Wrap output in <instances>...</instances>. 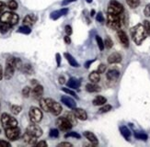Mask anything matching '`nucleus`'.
<instances>
[{
  "mask_svg": "<svg viewBox=\"0 0 150 147\" xmlns=\"http://www.w3.org/2000/svg\"><path fill=\"white\" fill-rule=\"evenodd\" d=\"M88 78L89 80L92 82V83H99L100 79V73L98 72V71H93V72H91L88 75Z\"/></svg>",
  "mask_w": 150,
  "mask_h": 147,
  "instance_id": "nucleus-26",
  "label": "nucleus"
},
{
  "mask_svg": "<svg viewBox=\"0 0 150 147\" xmlns=\"http://www.w3.org/2000/svg\"><path fill=\"white\" fill-rule=\"evenodd\" d=\"M64 31H66V33L67 35H71L73 32V30H72V28H71V26H69V25H67L66 28H64Z\"/></svg>",
  "mask_w": 150,
  "mask_h": 147,
  "instance_id": "nucleus-47",
  "label": "nucleus"
},
{
  "mask_svg": "<svg viewBox=\"0 0 150 147\" xmlns=\"http://www.w3.org/2000/svg\"><path fill=\"white\" fill-rule=\"evenodd\" d=\"M134 137L138 140H142V141H146L148 136L147 134H146L145 132H134Z\"/></svg>",
  "mask_w": 150,
  "mask_h": 147,
  "instance_id": "nucleus-33",
  "label": "nucleus"
},
{
  "mask_svg": "<svg viewBox=\"0 0 150 147\" xmlns=\"http://www.w3.org/2000/svg\"><path fill=\"white\" fill-rule=\"evenodd\" d=\"M104 46H105L107 49H110L113 46V41H112L110 37H107L105 41H104Z\"/></svg>",
  "mask_w": 150,
  "mask_h": 147,
  "instance_id": "nucleus-36",
  "label": "nucleus"
},
{
  "mask_svg": "<svg viewBox=\"0 0 150 147\" xmlns=\"http://www.w3.org/2000/svg\"><path fill=\"white\" fill-rule=\"evenodd\" d=\"M36 139L37 137L31 135V134L25 132V134L23 135V140L25 143H27L28 144H36Z\"/></svg>",
  "mask_w": 150,
  "mask_h": 147,
  "instance_id": "nucleus-22",
  "label": "nucleus"
},
{
  "mask_svg": "<svg viewBox=\"0 0 150 147\" xmlns=\"http://www.w3.org/2000/svg\"><path fill=\"white\" fill-rule=\"evenodd\" d=\"M8 7L6 6V3H4V2H2V1H0V15H1L3 12L5 11V9H6V8Z\"/></svg>",
  "mask_w": 150,
  "mask_h": 147,
  "instance_id": "nucleus-48",
  "label": "nucleus"
},
{
  "mask_svg": "<svg viewBox=\"0 0 150 147\" xmlns=\"http://www.w3.org/2000/svg\"><path fill=\"white\" fill-rule=\"evenodd\" d=\"M106 69H107V66L104 65V63H101V65H99V67H98V70L97 71L99 72L100 74H103L104 72L106 71Z\"/></svg>",
  "mask_w": 150,
  "mask_h": 147,
  "instance_id": "nucleus-44",
  "label": "nucleus"
},
{
  "mask_svg": "<svg viewBox=\"0 0 150 147\" xmlns=\"http://www.w3.org/2000/svg\"><path fill=\"white\" fill-rule=\"evenodd\" d=\"M30 28L29 26H26V25H24V26H21L19 27L18 30V32L19 33H23V34H30Z\"/></svg>",
  "mask_w": 150,
  "mask_h": 147,
  "instance_id": "nucleus-32",
  "label": "nucleus"
},
{
  "mask_svg": "<svg viewBox=\"0 0 150 147\" xmlns=\"http://www.w3.org/2000/svg\"><path fill=\"white\" fill-rule=\"evenodd\" d=\"M117 36H118V39H119L120 42L122 43V45L125 48H128L129 47V39L125 31L122 30H117Z\"/></svg>",
  "mask_w": 150,
  "mask_h": 147,
  "instance_id": "nucleus-12",
  "label": "nucleus"
},
{
  "mask_svg": "<svg viewBox=\"0 0 150 147\" xmlns=\"http://www.w3.org/2000/svg\"><path fill=\"white\" fill-rule=\"evenodd\" d=\"M144 28L146 30V34L150 36V21H148V20L144 21Z\"/></svg>",
  "mask_w": 150,
  "mask_h": 147,
  "instance_id": "nucleus-43",
  "label": "nucleus"
},
{
  "mask_svg": "<svg viewBox=\"0 0 150 147\" xmlns=\"http://www.w3.org/2000/svg\"><path fill=\"white\" fill-rule=\"evenodd\" d=\"M107 12L110 14L119 15V14H122L125 12V8H123V6L118 1H116V0H110L108 4Z\"/></svg>",
  "mask_w": 150,
  "mask_h": 147,
  "instance_id": "nucleus-6",
  "label": "nucleus"
},
{
  "mask_svg": "<svg viewBox=\"0 0 150 147\" xmlns=\"http://www.w3.org/2000/svg\"><path fill=\"white\" fill-rule=\"evenodd\" d=\"M96 20L98 22H100V23H103L104 22V18H103V15L102 13H100V12H99L97 15H96Z\"/></svg>",
  "mask_w": 150,
  "mask_h": 147,
  "instance_id": "nucleus-45",
  "label": "nucleus"
},
{
  "mask_svg": "<svg viewBox=\"0 0 150 147\" xmlns=\"http://www.w3.org/2000/svg\"><path fill=\"white\" fill-rule=\"evenodd\" d=\"M6 132V136L8 139L10 141H16L19 135H21V129L17 126V127H11L8 128V129H5Z\"/></svg>",
  "mask_w": 150,
  "mask_h": 147,
  "instance_id": "nucleus-10",
  "label": "nucleus"
},
{
  "mask_svg": "<svg viewBox=\"0 0 150 147\" xmlns=\"http://www.w3.org/2000/svg\"><path fill=\"white\" fill-rule=\"evenodd\" d=\"M64 57H66V59L67 60V62L69 63V65H70L71 66H73V67H78V66H79V63H78L76 62V60L70 53H64Z\"/></svg>",
  "mask_w": 150,
  "mask_h": 147,
  "instance_id": "nucleus-23",
  "label": "nucleus"
},
{
  "mask_svg": "<svg viewBox=\"0 0 150 147\" xmlns=\"http://www.w3.org/2000/svg\"><path fill=\"white\" fill-rule=\"evenodd\" d=\"M125 15H123V13L119 15L108 13L107 15V25L108 27H110L112 30H122V26L125 25Z\"/></svg>",
  "mask_w": 150,
  "mask_h": 147,
  "instance_id": "nucleus-2",
  "label": "nucleus"
},
{
  "mask_svg": "<svg viewBox=\"0 0 150 147\" xmlns=\"http://www.w3.org/2000/svg\"><path fill=\"white\" fill-rule=\"evenodd\" d=\"M84 136L86 137L93 145H98V144H99V141H98V138H97V136L95 135L93 132H88V131L85 132H84Z\"/></svg>",
  "mask_w": 150,
  "mask_h": 147,
  "instance_id": "nucleus-18",
  "label": "nucleus"
},
{
  "mask_svg": "<svg viewBox=\"0 0 150 147\" xmlns=\"http://www.w3.org/2000/svg\"><path fill=\"white\" fill-rule=\"evenodd\" d=\"M62 90L64 91V92H66L67 94H69V95H71V96H73L74 98H77V96H76V94L73 91V90H71V89H69V88H67V87H63L62 88Z\"/></svg>",
  "mask_w": 150,
  "mask_h": 147,
  "instance_id": "nucleus-42",
  "label": "nucleus"
},
{
  "mask_svg": "<svg viewBox=\"0 0 150 147\" xmlns=\"http://www.w3.org/2000/svg\"><path fill=\"white\" fill-rule=\"evenodd\" d=\"M119 75H120V73L118 70H116V69H110L109 70V71L107 72L106 74V77L109 81H115L118 79L119 77Z\"/></svg>",
  "mask_w": 150,
  "mask_h": 147,
  "instance_id": "nucleus-17",
  "label": "nucleus"
},
{
  "mask_svg": "<svg viewBox=\"0 0 150 147\" xmlns=\"http://www.w3.org/2000/svg\"><path fill=\"white\" fill-rule=\"evenodd\" d=\"M0 147H10V143H8L3 140H0Z\"/></svg>",
  "mask_w": 150,
  "mask_h": 147,
  "instance_id": "nucleus-49",
  "label": "nucleus"
},
{
  "mask_svg": "<svg viewBox=\"0 0 150 147\" xmlns=\"http://www.w3.org/2000/svg\"><path fill=\"white\" fill-rule=\"evenodd\" d=\"M16 70V66H15V57H9L6 60V67H5V72H4V77L6 79H10L13 75H14V72Z\"/></svg>",
  "mask_w": 150,
  "mask_h": 147,
  "instance_id": "nucleus-5",
  "label": "nucleus"
},
{
  "mask_svg": "<svg viewBox=\"0 0 150 147\" xmlns=\"http://www.w3.org/2000/svg\"><path fill=\"white\" fill-rule=\"evenodd\" d=\"M30 93H31V89H30V87H25L22 89V95H23V97H25V98H28Z\"/></svg>",
  "mask_w": 150,
  "mask_h": 147,
  "instance_id": "nucleus-39",
  "label": "nucleus"
},
{
  "mask_svg": "<svg viewBox=\"0 0 150 147\" xmlns=\"http://www.w3.org/2000/svg\"><path fill=\"white\" fill-rule=\"evenodd\" d=\"M4 76V73H3V68H2V65H0V80L3 78Z\"/></svg>",
  "mask_w": 150,
  "mask_h": 147,
  "instance_id": "nucleus-57",
  "label": "nucleus"
},
{
  "mask_svg": "<svg viewBox=\"0 0 150 147\" xmlns=\"http://www.w3.org/2000/svg\"><path fill=\"white\" fill-rule=\"evenodd\" d=\"M31 94H32V97L36 99H41L42 95H43V87L41 85H35L34 87L32 88L31 90Z\"/></svg>",
  "mask_w": 150,
  "mask_h": 147,
  "instance_id": "nucleus-13",
  "label": "nucleus"
},
{
  "mask_svg": "<svg viewBox=\"0 0 150 147\" xmlns=\"http://www.w3.org/2000/svg\"><path fill=\"white\" fill-rule=\"evenodd\" d=\"M49 135L52 138H57L58 136H59V131H58L57 129H52L49 132Z\"/></svg>",
  "mask_w": 150,
  "mask_h": 147,
  "instance_id": "nucleus-41",
  "label": "nucleus"
},
{
  "mask_svg": "<svg viewBox=\"0 0 150 147\" xmlns=\"http://www.w3.org/2000/svg\"><path fill=\"white\" fill-rule=\"evenodd\" d=\"M56 125L63 132H67V131L71 130V128L73 126V124L70 122L69 120L66 116L58 118L56 120Z\"/></svg>",
  "mask_w": 150,
  "mask_h": 147,
  "instance_id": "nucleus-9",
  "label": "nucleus"
},
{
  "mask_svg": "<svg viewBox=\"0 0 150 147\" xmlns=\"http://www.w3.org/2000/svg\"><path fill=\"white\" fill-rule=\"evenodd\" d=\"M144 14L146 17L149 18L150 17V4H147L146 7H145V9H144Z\"/></svg>",
  "mask_w": 150,
  "mask_h": 147,
  "instance_id": "nucleus-46",
  "label": "nucleus"
},
{
  "mask_svg": "<svg viewBox=\"0 0 150 147\" xmlns=\"http://www.w3.org/2000/svg\"><path fill=\"white\" fill-rule=\"evenodd\" d=\"M75 116L80 120H88V114L86 112V110H84L83 108H74L73 111H72Z\"/></svg>",
  "mask_w": 150,
  "mask_h": 147,
  "instance_id": "nucleus-14",
  "label": "nucleus"
},
{
  "mask_svg": "<svg viewBox=\"0 0 150 147\" xmlns=\"http://www.w3.org/2000/svg\"><path fill=\"white\" fill-rule=\"evenodd\" d=\"M6 6H8V8L10 10H16L18 8V3L15 1V0H9L8 4H6Z\"/></svg>",
  "mask_w": 150,
  "mask_h": 147,
  "instance_id": "nucleus-35",
  "label": "nucleus"
},
{
  "mask_svg": "<svg viewBox=\"0 0 150 147\" xmlns=\"http://www.w3.org/2000/svg\"><path fill=\"white\" fill-rule=\"evenodd\" d=\"M61 101H62V103H64L69 108H72L73 110L74 108H76V101L73 98H71L70 97H67V96H63L61 98Z\"/></svg>",
  "mask_w": 150,
  "mask_h": 147,
  "instance_id": "nucleus-16",
  "label": "nucleus"
},
{
  "mask_svg": "<svg viewBox=\"0 0 150 147\" xmlns=\"http://www.w3.org/2000/svg\"><path fill=\"white\" fill-rule=\"evenodd\" d=\"M29 116L31 120V122L39 123L42 119V112L37 107H31L29 111Z\"/></svg>",
  "mask_w": 150,
  "mask_h": 147,
  "instance_id": "nucleus-8",
  "label": "nucleus"
},
{
  "mask_svg": "<svg viewBox=\"0 0 150 147\" xmlns=\"http://www.w3.org/2000/svg\"><path fill=\"white\" fill-rule=\"evenodd\" d=\"M131 36L134 43L137 44V45H140L146 40V38L147 36L146 30L144 28V25L137 24L134 27H133L131 29Z\"/></svg>",
  "mask_w": 150,
  "mask_h": 147,
  "instance_id": "nucleus-3",
  "label": "nucleus"
},
{
  "mask_svg": "<svg viewBox=\"0 0 150 147\" xmlns=\"http://www.w3.org/2000/svg\"><path fill=\"white\" fill-rule=\"evenodd\" d=\"M55 57H56V62H57V66L59 67L60 65H61V55H60V53H56V55H55Z\"/></svg>",
  "mask_w": 150,
  "mask_h": 147,
  "instance_id": "nucleus-51",
  "label": "nucleus"
},
{
  "mask_svg": "<svg viewBox=\"0 0 150 147\" xmlns=\"http://www.w3.org/2000/svg\"><path fill=\"white\" fill-rule=\"evenodd\" d=\"M76 0H64V1L62 2V6H66L69 3H72V2H75Z\"/></svg>",
  "mask_w": 150,
  "mask_h": 147,
  "instance_id": "nucleus-55",
  "label": "nucleus"
},
{
  "mask_svg": "<svg viewBox=\"0 0 150 147\" xmlns=\"http://www.w3.org/2000/svg\"><path fill=\"white\" fill-rule=\"evenodd\" d=\"M58 80H59V84H61V85H63V84H64V83H66V79H64V76H60Z\"/></svg>",
  "mask_w": 150,
  "mask_h": 147,
  "instance_id": "nucleus-56",
  "label": "nucleus"
},
{
  "mask_svg": "<svg viewBox=\"0 0 150 147\" xmlns=\"http://www.w3.org/2000/svg\"><path fill=\"white\" fill-rule=\"evenodd\" d=\"M67 87L71 89H78L80 87V81L75 77H71L67 82Z\"/></svg>",
  "mask_w": 150,
  "mask_h": 147,
  "instance_id": "nucleus-20",
  "label": "nucleus"
},
{
  "mask_svg": "<svg viewBox=\"0 0 150 147\" xmlns=\"http://www.w3.org/2000/svg\"><path fill=\"white\" fill-rule=\"evenodd\" d=\"M40 107L42 110L46 112H52L54 116L60 115L63 110L62 106L58 103V102L54 101L52 98H41Z\"/></svg>",
  "mask_w": 150,
  "mask_h": 147,
  "instance_id": "nucleus-1",
  "label": "nucleus"
},
{
  "mask_svg": "<svg viewBox=\"0 0 150 147\" xmlns=\"http://www.w3.org/2000/svg\"><path fill=\"white\" fill-rule=\"evenodd\" d=\"M59 147H72V143H61L58 144Z\"/></svg>",
  "mask_w": 150,
  "mask_h": 147,
  "instance_id": "nucleus-52",
  "label": "nucleus"
},
{
  "mask_svg": "<svg viewBox=\"0 0 150 147\" xmlns=\"http://www.w3.org/2000/svg\"><path fill=\"white\" fill-rule=\"evenodd\" d=\"M125 1L131 8H136L140 5V0H125Z\"/></svg>",
  "mask_w": 150,
  "mask_h": 147,
  "instance_id": "nucleus-30",
  "label": "nucleus"
},
{
  "mask_svg": "<svg viewBox=\"0 0 150 147\" xmlns=\"http://www.w3.org/2000/svg\"><path fill=\"white\" fill-rule=\"evenodd\" d=\"M21 70L27 75H32V73H33V68H32V66L30 65H29V63L28 65H23Z\"/></svg>",
  "mask_w": 150,
  "mask_h": 147,
  "instance_id": "nucleus-31",
  "label": "nucleus"
},
{
  "mask_svg": "<svg viewBox=\"0 0 150 147\" xmlns=\"http://www.w3.org/2000/svg\"><path fill=\"white\" fill-rule=\"evenodd\" d=\"M21 110H22V108L21 106H18V105H12L10 107V110H11V112L14 115L19 114V113H21Z\"/></svg>",
  "mask_w": 150,
  "mask_h": 147,
  "instance_id": "nucleus-34",
  "label": "nucleus"
},
{
  "mask_svg": "<svg viewBox=\"0 0 150 147\" xmlns=\"http://www.w3.org/2000/svg\"><path fill=\"white\" fill-rule=\"evenodd\" d=\"M107 102V98H104L103 96H97V97L93 99L92 104L94 106H101L104 105Z\"/></svg>",
  "mask_w": 150,
  "mask_h": 147,
  "instance_id": "nucleus-25",
  "label": "nucleus"
},
{
  "mask_svg": "<svg viewBox=\"0 0 150 147\" xmlns=\"http://www.w3.org/2000/svg\"><path fill=\"white\" fill-rule=\"evenodd\" d=\"M95 13H96V12H95V10H94V9H92V10H91V12H90V14H91V16H92V17L94 16V14H95Z\"/></svg>",
  "mask_w": 150,
  "mask_h": 147,
  "instance_id": "nucleus-58",
  "label": "nucleus"
},
{
  "mask_svg": "<svg viewBox=\"0 0 150 147\" xmlns=\"http://www.w3.org/2000/svg\"><path fill=\"white\" fill-rule=\"evenodd\" d=\"M35 145L38 147H47V143L45 142V141H41V142L37 143Z\"/></svg>",
  "mask_w": 150,
  "mask_h": 147,
  "instance_id": "nucleus-50",
  "label": "nucleus"
},
{
  "mask_svg": "<svg viewBox=\"0 0 150 147\" xmlns=\"http://www.w3.org/2000/svg\"><path fill=\"white\" fill-rule=\"evenodd\" d=\"M68 13V9L67 8H61L59 10H56V11H54V12H52L50 17L52 20H58L59 18H61L62 16H64V15H67Z\"/></svg>",
  "mask_w": 150,
  "mask_h": 147,
  "instance_id": "nucleus-15",
  "label": "nucleus"
},
{
  "mask_svg": "<svg viewBox=\"0 0 150 147\" xmlns=\"http://www.w3.org/2000/svg\"><path fill=\"white\" fill-rule=\"evenodd\" d=\"M95 62V59H93V60H90V61H88V62H86L85 63V67L86 68H89V66H90V65L92 63H94Z\"/></svg>",
  "mask_w": 150,
  "mask_h": 147,
  "instance_id": "nucleus-53",
  "label": "nucleus"
},
{
  "mask_svg": "<svg viewBox=\"0 0 150 147\" xmlns=\"http://www.w3.org/2000/svg\"><path fill=\"white\" fill-rule=\"evenodd\" d=\"M68 120H69V121L71 123H72L73 125H76V122H77V118L75 116V114L73 113V112H67L66 113V115H64Z\"/></svg>",
  "mask_w": 150,
  "mask_h": 147,
  "instance_id": "nucleus-28",
  "label": "nucleus"
},
{
  "mask_svg": "<svg viewBox=\"0 0 150 147\" xmlns=\"http://www.w3.org/2000/svg\"><path fill=\"white\" fill-rule=\"evenodd\" d=\"M66 138H68V137H73V138H76V139H79L80 138V135L78 134L77 132H67L66 135H64Z\"/></svg>",
  "mask_w": 150,
  "mask_h": 147,
  "instance_id": "nucleus-40",
  "label": "nucleus"
},
{
  "mask_svg": "<svg viewBox=\"0 0 150 147\" xmlns=\"http://www.w3.org/2000/svg\"><path fill=\"white\" fill-rule=\"evenodd\" d=\"M1 124L5 129H8V128L11 127H17L18 120L8 113H3L1 115Z\"/></svg>",
  "mask_w": 150,
  "mask_h": 147,
  "instance_id": "nucleus-7",
  "label": "nucleus"
},
{
  "mask_svg": "<svg viewBox=\"0 0 150 147\" xmlns=\"http://www.w3.org/2000/svg\"><path fill=\"white\" fill-rule=\"evenodd\" d=\"M86 90L88 92L93 93V92H99L100 90V87L98 86L96 83H89V84L86 85Z\"/></svg>",
  "mask_w": 150,
  "mask_h": 147,
  "instance_id": "nucleus-24",
  "label": "nucleus"
},
{
  "mask_svg": "<svg viewBox=\"0 0 150 147\" xmlns=\"http://www.w3.org/2000/svg\"><path fill=\"white\" fill-rule=\"evenodd\" d=\"M120 132H121V134L125 138V140L129 141L130 137H131V132L128 129L126 126H121L120 127Z\"/></svg>",
  "mask_w": 150,
  "mask_h": 147,
  "instance_id": "nucleus-27",
  "label": "nucleus"
},
{
  "mask_svg": "<svg viewBox=\"0 0 150 147\" xmlns=\"http://www.w3.org/2000/svg\"><path fill=\"white\" fill-rule=\"evenodd\" d=\"M91 1H92V0H87V2H88V3H91Z\"/></svg>",
  "mask_w": 150,
  "mask_h": 147,
  "instance_id": "nucleus-59",
  "label": "nucleus"
},
{
  "mask_svg": "<svg viewBox=\"0 0 150 147\" xmlns=\"http://www.w3.org/2000/svg\"><path fill=\"white\" fill-rule=\"evenodd\" d=\"M112 106L110 105H104L103 107H101L100 110H99V113H106V112H108V111H110V110H112Z\"/></svg>",
  "mask_w": 150,
  "mask_h": 147,
  "instance_id": "nucleus-38",
  "label": "nucleus"
},
{
  "mask_svg": "<svg viewBox=\"0 0 150 147\" xmlns=\"http://www.w3.org/2000/svg\"><path fill=\"white\" fill-rule=\"evenodd\" d=\"M11 27H12V26H10L9 24L0 21V32H1V33H6V32H8V30H9Z\"/></svg>",
  "mask_w": 150,
  "mask_h": 147,
  "instance_id": "nucleus-29",
  "label": "nucleus"
},
{
  "mask_svg": "<svg viewBox=\"0 0 150 147\" xmlns=\"http://www.w3.org/2000/svg\"><path fill=\"white\" fill-rule=\"evenodd\" d=\"M122 61V55L118 53H113L108 57V63H118Z\"/></svg>",
  "mask_w": 150,
  "mask_h": 147,
  "instance_id": "nucleus-19",
  "label": "nucleus"
},
{
  "mask_svg": "<svg viewBox=\"0 0 150 147\" xmlns=\"http://www.w3.org/2000/svg\"><path fill=\"white\" fill-rule=\"evenodd\" d=\"M0 21L8 23L10 26H14V25H16L18 22V16L16 13H14V12H11V11L3 12V13L0 15Z\"/></svg>",
  "mask_w": 150,
  "mask_h": 147,
  "instance_id": "nucleus-4",
  "label": "nucleus"
},
{
  "mask_svg": "<svg viewBox=\"0 0 150 147\" xmlns=\"http://www.w3.org/2000/svg\"><path fill=\"white\" fill-rule=\"evenodd\" d=\"M35 22H36V17L34 15H27L23 20V24L29 27L34 25Z\"/></svg>",
  "mask_w": 150,
  "mask_h": 147,
  "instance_id": "nucleus-21",
  "label": "nucleus"
},
{
  "mask_svg": "<svg viewBox=\"0 0 150 147\" xmlns=\"http://www.w3.org/2000/svg\"><path fill=\"white\" fill-rule=\"evenodd\" d=\"M26 132H28L30 134H31V135H33L37 138L41 137L42 135V128L40 126L36 125V123L32 122L31 124H30L27 129H26Z\"/></svg>",
  "mask_w": 150,
  "mask_h": 147,
  "instance_id": "nucleus-11",
  "label": "nucleus"
},
{
  "mask_svg": "<svg viewBox=\"0 0 150 147\" xmlns=\"http://www.w3.org/2000/svg\"><path fill=\"white\" fill-rule=\"evenodd\" d=\"M64 42H66L67 44H70V43H71V39H70V37H69L68 35L64 36Z\"/></svg>",
  "mask_w": 150,
  "mask_h": 147,
  "instance_id": "nucleus-54",
  "label": "nucleus"
},
{
  "mask_svg": "<svg viewBox=\"0 0 150 147\" xmlns=\"http://www.w3.org/2000/svg\"><path fill=\"white\" fill-rule=\"evenodd\" d=\"M96 41H97V43H98V46H99V49L100 50V51H103V49H104V42H103V41H102V39L100 37V36H96Z\"/></svg>",
  "mask_w": 150,
  "mask_h": 147,
  "instance_id": "nucleus-37",
  "label": "nucleus"
}]
</instances>
